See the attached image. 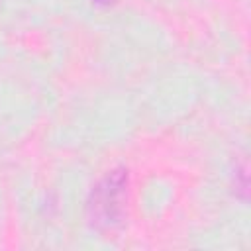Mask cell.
<instances>
[{
	"label": "cell",
	"mask_w": 251,
	"mask_h": 251,
	"mask_svg": "<svg viewBox=\"0 0 251 251\" xmlns=\"http://www.w3.org/2000/svg\"><path fill=\"white\" fill-rule=\"evenodd\" d=\"M127 206V169L108 171L90 190L86 200V218L92 229L112 233L124 226Z\"/></svg>",
	"instance_id": "1"
},
{
	"label": "cell",
	"mask_w": 251,
	"mask_h": 251,
	"mask_svg": "<svg viewBox=\"0 0 251 251\" xmlns=\"http://www.w3.org/2000/svg\"><path fill=\"white\" fill-rule=\"evenodd\" d=\"M96 4H102V6H106V4H112L114 0H94Z\"/></svg>",
	"instance_id": "2"
}]
</instances>
